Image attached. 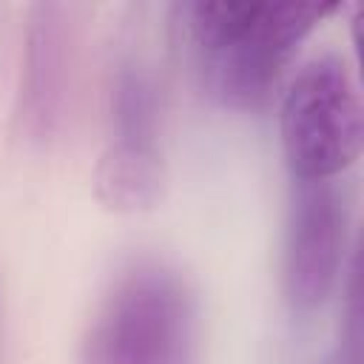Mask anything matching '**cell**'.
<instances>
[{
  "instance_id": "6da1fadb",
  "label": "cell",
  "mask_w": 364,
  "mask_h": 364,
  "mask_svg": "<svg viewBox=\"0 0 364 364\" xmlns=\"http://www.w3.org/2000/svg\"><path fill=\"white\" fill-rule=\"evenodd\" d=\"M338 3L188 0L171 23L199 82L228 108H262L287 63Z\"/></svg>"
},
{
  "instance_id": "7a4b0ae2",
  "label": "cell",
  "mask_w": 364,
  "mask_h": 364,
  "mask_svg": "<svg viewBox=\"0 0 364 364\" xmlns=\"http://www.w3.org/2000/svg\"><path fill=\"white\" fill-rule=\"evenodd\" d=\"M199 307L185 276L162 262L128 264L97 301L80 364H196Z\"/></svg>"
},
{
  "instance_id": "3957f363",
  "label": "cell",
  "mask_w": 364,
  "mask_h": 364,
  "mask_svg": "<svg viewBox=\"0 0 364 364\" xmlns=\"http://www.w3.org/2000/svg\"><path fill=\"white\" fill-rule=\"evenodd\" d=\"M279 136L293 179L318 182L344 173L361 154L364 108L358 82L338 54L313 57L282 94Z\"/></svg>"
},
{
  "instance_id": "277c9868",
  "label": "cell",
  "mask_w": 364,
  "mask_h": 364,
  "mask_svg": "<svg viewBox=\"0 0 364 364\" xmlns=\"http://www.w3.org/2000/svg\"><path fill=\"white\" fill-rule=\"evenodd\" d=\"M102 205L134 213L154 208L165 188L162 97L139 60H122L105 91V148L94 173Z\"/></svg>"
},
{
  "instance_id": "5b68a950",
  "label": "cell",
  "mask_w": 364,
  "mask_h": 364,
  "mask_svg": "<svg viewBox=\"0 0 364 364\" xmlns=\"http://www.w3.org/2000/svg\"><path fill=\"white\" fill-rule=\"evenodd\" d=\"M347 225V196L333 179H293L282 245V290L296 313L321 307L344 276Z\"/></svg>"
},
{
  "instance_id": "8992f818",
  "label": "cell",
  "mask_w": 364,
  "mask_h": 364,
  "mask_svg": "<svg viewBox=\"0 0 364 364\" xmlns=\"http://www.w3.org/2000/svg\"><path fill=\"white\" fill-rule=\"evenodd\" d=\"M74 74V9L65 3H34L26 20L17 119L31 142H51L68 111Z\"/></svg>"
},
{
  "instance_id": "52a82bcc",
  "label": "cell",
  "mask_w": 364,
  "mask_h": 364,
  "mask_svg": "<svg viewBox=\"0 0 364 364\" xmlns=\"http://www.w3.org/2000/svg\"><path fill=\"white\" fill-rule=\"evenodd\" d=\"M327 364H350V361H347V358H344V355H341V353H338V355H336V358H333V361H327Z\"/></svg>"
}]
</instances>
